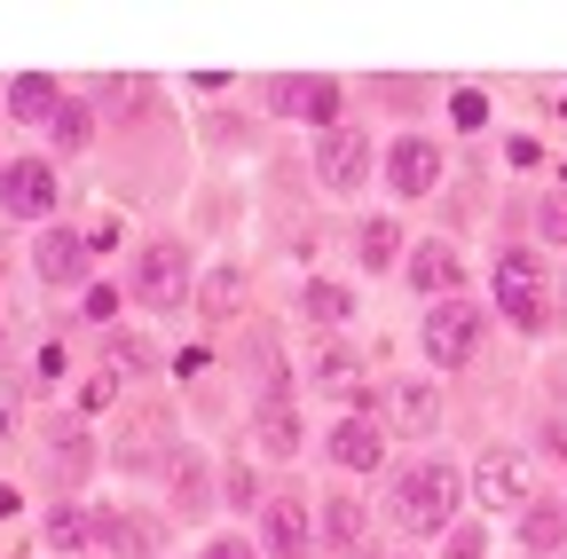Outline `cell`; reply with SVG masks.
Returning <instances> with one entry per match:
<instances>
[{
	"label": "cell",
	"instance_id": "1",
	"mask_svg": "<svg viewBox=\"0 0 567 559\" xmlns=\"http://www.w3.org/2000/svg\"><path fill=\"white\" fill-rule=\"evenodd\" d=\"M488 300H496V315H505L513 331H536L544 308H551V276H544V260H536L528 245H505V252H496V276H488Z\"/></svg>",
	"mask_w": 567,
	"mask_h": 559
},
{
	"label": "cell",
	"instance_id": "2",
	"mask_svg": "<svg viewBox=\"0 0 567 559\" xmlns=\"http://www.w3.org/2000/svg\"><path fill=\"white\" fill-rule=\"evenodd\" d=\"M457 497H465V480H457V465H442V457H425V465H402L394 473V513H402V528H450V513H457Z\"/></svg>",
	"mask_w": 567,
	"mask_h": 559
},
{
	"label": "cell",
	"instance_id": "3",
	"mask_svg": "<svg viewBox=\"0 0 567 559\" xmlns=\"http://www.w3.org/2000/svg\"><path fill=\"white\" fill-rule=\"evenodd\" d=\"M134 300L151 308V315L189 308V245L182 237H151V245L134 252Z\"/></svg>",
	"mask_w": 567,
	"mask_h": 559
},
{
	"label": "cell",
	"instance_id": "4",
	"mask_svg": "<svg viewBox=\"0 0 567 559\" xmlns=\"http://www.w3.org/2000/svg\"><path fill=\"white\" fill-rule=\"evenodd\" d=\"M425 363H442V371H465L473 363V346H481V300H434L425 308Z\"/></svg>",
	"mask_w": 567,
	"mask_h": 559
},
{
	"label": "cell",
	"instance_id": "5",
	"mask_svg": "<svg viewBox=\"0 0 567 559\" xmlns=\"http://www.w3.org/2000/svg\"><path fill=\"white\" fill-rule=\"evenodd\" d=\"M371 166H379V151H371V134L363 126H323V143H316V182L331 189V197H354L371 182Z\"/></svg>",
	"mask_w": 567,
	"mask_h": 559
},
{
	"label": "cell",
	"instance_id": "6",
	"mask_svg": "<svg viewBox=\"0 0 567 559\" xmlns=\"http://www.w3.org/2000/svg\"><path fill=\"white\" fill-rule=\"evenodd\" d=\"M379 434H434L442 426V394H434V379H386L379 386V417H371Z\"/></svg>",
	"mask_w": 567,
	"mask_h": 559
},
{
	"label": "cell",
	"instance_id": "7",
	"mask_svg": "<svg viewBox=\"0 0 567 559\" xmlns=\"http://www.w3.org/2000/svg\"><path fill=\"white\" fill-rule=\"evenodd\" d=\"M339 80H323V72H284V80H268V111L276 118H308V126H339Z\"/></svg>",
	"mask_w": 567,
	"mask_h": 559
},
{
	"label": "cell",
	"instance_id": "8",
	"mask_svg": "<svg viewBox=\"0 0 567 559\" xmlns=\"http://www.w3.org/2000/svg\"><path fill=\"white\" fill-rule=\"evenodd\" d=\"M528 488H536V473H528L520 449H481V465H473V497H481L488 513H520Z\"/></svg>",
	"mask_w": 567,
	"mask_h": 559
},
{
	"label": "cell",
	"instance_id": "9",
	"mask_svg": "<svg viewBox=\"0 0 567 559\" xmlns=\"http://www.w3.org/2000/svg\"><path fill=\"white\" fill-rule=\"evenodd\" d=\"M402 276H410V292H417V300H457V292H465V260H457V245H442V237L410 245Z\"/></svg>",
	"mask_w": 567,
	"mask_h": 559
},
{
	"label": "cell",
	"instance_id": "10",
	"mask_svg": "<svg viewBox=\"0 0 567 559\" xmlns=\"http://www.w3.org/2000/svg\"><path fill=\"white\" fill-rule=\"evenodd\" d=\"M0 205H9L17 221H48V214H55V166H48V158L0 166Z\"/></svg>",
	"mask_w": 567,
	"mask_h": 559
},
{
	"label": "cell",
	"instance_id": "11",
	"mask_svg": "<svg viewBox=\"0 0 567 559\" xmlns=\"http://www.w3.org/2000/svg\"><path fill=\"white\" fill-rule=\"evenodd\" d=\"M95 544L134 551V559H166V520L158 513H95Z\"/></svg>",
	"mask_w": 567,
	"mask_h": 559
},
{
	"label": "cell",
	"instance_id": "12",
	"mask_svg": "<svg viewBox=\"0 0 567 559\" xmlns=\"http://www.w3.org/2000/svg\"><path fill=\"white\" fill-rule=\"evenodd\" d=\"M87 473H95L87 426H80V417H55V426H48V480H55V488H80Z\"/></svg>",
	"mask_w": 567,
	"mask_h": 559
},
{
	"label": "cell",
	"instance_id": "13",
	"mask_svg": "<svg viewBox=\"0 0 567 559\" xmlns=\"http://www.w3.org/2000/svg\"><path fill=\"white\" fill-rule=\"evenodd\" d=\"M386 182L402 189V197H425L442 182V143H425V134H402V143L386 151Z\"/></svg>",
	"mask_w": 567,
	"mask_h": 559
},
{
	"label": "cell",
	"instance_id": "14",
	"mask_svg": "<svg viewBox=\"0 0 567 559\" xmlns=\"http://www.w3.org/2000/svg\"><path fill=\"white\" fill-rule=\"evenodd\" d=\"M308 536H316V520H308L300 497H268V513H260V551L268 559H300Z\"/></svg>",
	"mask_w": 567,
	"mask_h": 559
},
{
	"label": "cell",
	"instance_id": "15",
	"mask_svg": "<svg viewBox=\"0 0 567 559\" xmlns=\"http://www.w3.org/2000/svg\"><path fill=\"white\" fill-rule=\"evenodd\" d=\"M32 268H40V284H80V276H87V237L48 221V237L32 245Z\"/></svg>",
	"mask_w": 567,
	"mask_h": 559
},
{
	"label": "cell",
	"instance_id": "16",
	"mask_svg": "<svg viewBox=\"0 0 567 559\" xmlns=\"http://www.w3.org/2000/svg\"><path fill=\"white\" fill-rule=\"evenodd\" d=\"M331 465L339 473H379L386 465V434L371 426V417H347V426H331Z\"/></svg>",
	"mask_w": 567,
	"mask_h": 559
},
{
	"label": "cell",
	"instance_id": "17",
	"mask_svg": "<svg viewBox=\"0 0 567 559\" xmlns=\"http://www.w3.org/2000/svg\"><path fill=\"white\" fill-rule=\"evenodd\" d=\"M323 536H331L339 559H371V513L354 505V497H331L323 505Z\"/></svg>",
	"mask_w": 567,
	"mask_h": 559
},
{
	"label": "cell",
	"instance_id": "18",
	"mask_svg": "<svg viewBox=\"0 0 567 559\" xmlns=\"http://www.w3.org/2000/svg\"><path fill=\"white\" fill-rule=\"evenodd\" d=\"M166 488H174V513H205L213 505V473L197 449H166Z\"/></svg>",
	"mask_w": 567,
	"mask_h": 559
},
{
	"label": "cell",
	"instance_id": "19",
	"mask_svg": "<svg viewBox=\"0 0 567 559\" xmlns=\"http://www.w3.org/2000/svg\"><path fill=\"white\" fill-rule=\"evenodd\" d=\"M260 449L268 457H300V410H292V394H260Z\"/></svg>",
	"mask_w": 567,
	"mask_h": 559
},
{
	"label": "cell",
	"instance_id": "20",
	"mask_svg": "<svg viewBox=\"0 0 567 559\" xmlns=\"http://www.w3.org/2000/svg\"><path fill=\"white\" fill-rule=\"evenodd\" d=\"M55 103H63V87H55L48 72H24V80H9V118H24V126H48V118H55Z\"/></svg>",
	"mask_w": 567,
	"mask_h": 559
},
{
	"label": "cell",
	"instance_id": "21",
	"mask_svg": "<svg viewBox=\"0 0 567 559\" xmlns=\"http://www.w3.org/2000/svg\"><path fill=\"white\" fill-rule=\"evenodd\" d=\"M520 544H528V551H559V544H567V505L528 497V505H520Z\"/></svg>",
	"mask_w": 567,
	"mask_h": 559
},
{
	"label": "cell",
	"instance_id": "22",
	"mask_svg": "<svg viewBox=\"0 0 567 559\" xmlns=\"http://www.w3.org/2000/svg\"><path fill=\"white\" fill-rule=\"evenodd\" d=\"M189 300H197L213 323H229V315H237V300H245V276H237V268H213L205 284H189Z\"/></svg>",
	"mask_w": 567,
	"mask_h": 559
},
{
	"label": "cell",
	"instance_id": "23",
	"mask_svg": "<svg viewBox=\"0 0 567 559\" xmlns=\"http://www.w3.org/2000/svg\"><path fill=\"white\" fill-rule=\"evenodd\" d=\"M48 143H55V151H87V143H95V111L63 95V103H55V118H48Z\"/></svg>",
	"mask_w": 567,
	"mask_h": 559
},
{
	"label": "cell",
	"instance_id": "24",
	"mask_svg": "<svg viewBox=\"0 0 567 559\" xmlns=\"http://www.w3.org/2000/svg\"><path fill=\"white\" fill-rule=\"evenodd\" d=\"M300 308H308L316 323H347V315H354V292H347V284H331V276H316V284L300 292Z\"/></svg>",
	"mask_w": 567,
	"mask_h": 559
},
{
	"label": "cell",
	"instance_id": "25",
	"mask_svg": "<svg viewBox=\"0 0 567 559\" xmlns=\"http://www.w3.org/2000/svg\"><path fill=\"white\" fill-rule=\"evenodd\" d=\"M48 544H55V551H87V544H95V513L55 505V513H48Z\"/></svg>",
	"mask_w": 567,
	"mask_h": 559
},
{
	"label": "cell",
	"instance_id": "26",
	"mask_svg": "<svg viewBox=\"0 0 567 559\" xmlns=\"http://www.w3.org/2000/svg\"><path fill=\"white\" fill-rule=\"evenodd\" d=\"M354 252H363V268H386L402 252V229L394 221H363V237H354Z\"/></svg>",
	"mask_w": 567,
	"mask_h": 559
},
{
	"label": "cell",
	"instance_id": "27",
	"mask_svg": "<svg viewBox=\"0 0 567 559\" xmlns=\"http://www.w3.org/2000/svg\"><path fill=\"white\" fill-rule=\"evenodd\" d=\"M316 386H331V394L354 386V346H323V355H316Z\"/></svg>",
	"mask_w": 567,
	"mask_h": 559
},
{
	"label": "cell",
	"instance_id": "28",
	"mask_svg": "<svg viewBox=\"0 0 567 559\" xmlns=\"http://www.w3.org/2000/svg\"><path fill=\"white\" fill-rule=\"evenodd\" d=\"M536 229H544L551 245H567V182H559V189H544V205H536Z\"/></svg>",
	"mask_w": 567,
	"mask_h": 559
},
{
	"label": "cell",
	"instance_id": "29",
	"mask_svg": "<svg viewBox=\"0 0 567 559\" xmlns=\"http://www.w3.org/2000/svg\"><path fill=\"white\" fill-rule=\"evenodd\" d=\"M111 363H118V371H151V346L118 331V339H111Z\"/></svg>",
	"mask_w": 567,
	"mask_h": 559
},
{
	"label": "cell",
	"instance_id": "30",
	"mask_svg": "<svg viewBox=\"0 0 567 559\" xmlns=\"http://www.w3.org/2000/svg\"><path fill=\"white\" fill-rule=\"evenodd\" d=\"M197 559H260V544H245V536H213Z\"/></svg>",
	"mask_w": 567,
	"mask_h": 559
},
{
	"label": "cell",
	"instance_id": "31",
	"mask_svg": "<svg viewBox=\"0 0 567 559\" xmlns=\"http://www.w3.org/2000/svg\"><path fill=\"white\" fill-rule=\"evenodd\" d=\"M450 118H457V126H488V95H473V87H465V95L450 103Z\"/></svg>",
	"mask_w": 567,
	"mask_h": 559
},
{
	"label": "cell",
	"instance_id": "32",
	"mask_svg": "<svg viewBox=\"0 0 567 559\" xmlns=\"http://www.w3.org/2000/svg\"><path fill=\"white\" fill-rule=\"evenodd\" d=\"M80 308H87V315H95V323H111V315H118V292H111V284H95V292H87V300H80Z\"/></svg>",
	"mask_w": 567,
	"mask_h": 559
},
{
	"label": "cell",
	"instance_id": "33",
	"mask_svg": "<svg viewBox=\"0 0 567 559\" xmlns=\"http://www.w3.org/2000/svg\"><path fill=\"white\" fill-rule=\"evenodd\" d=\"M481 551H488L481 528H457V536H450V559H481Z\"/></svg>",
	"mask_w": 567,
	"mask_h": 559
},
{
	"label": "cell",
	"instance_id": "34",
	"mask_svg": "<svg viewBox=\"0 0 567 559\" xmlns=\"http://www.w3.org/2000/svg\"><path fill=\"white\" fill-rule=\"evenodd\" d=\"M221 497H229V505H252L260 488H252V473H229V480H221Z\"/></svg>",
	"mask_w": 567,
	"mask_h": 559
},
{
	"label": "cell",
	"instance_id": "35",
	"mask_svg": "<svg viewBox=\"0 0 567 559\" xmlns=\"http://www.w3.org/2000/svg\"><path fill=\"white\" fill-rule=\"evenodd\" d=\"M32 379L48 386V379H63V346H40V363H32Z\"/></svg>",
	"mask_w": 567,
	"mask_h": 559
},
{
	"label": "cell",
	"instance_id": "36",
	"mask_svg": "<svg viewBox=\"0 0 567 559\" xmlns=\"http://www.w3.org/2000/svg\"><path fill=\"white\" fill-rule=\"evenodd\" d=\"M544 449H551V457H567V426H559V417L544 426Z\"/></svg>",
	"mask_w": 567,
	"mask_h": 559
}]
</instances>
